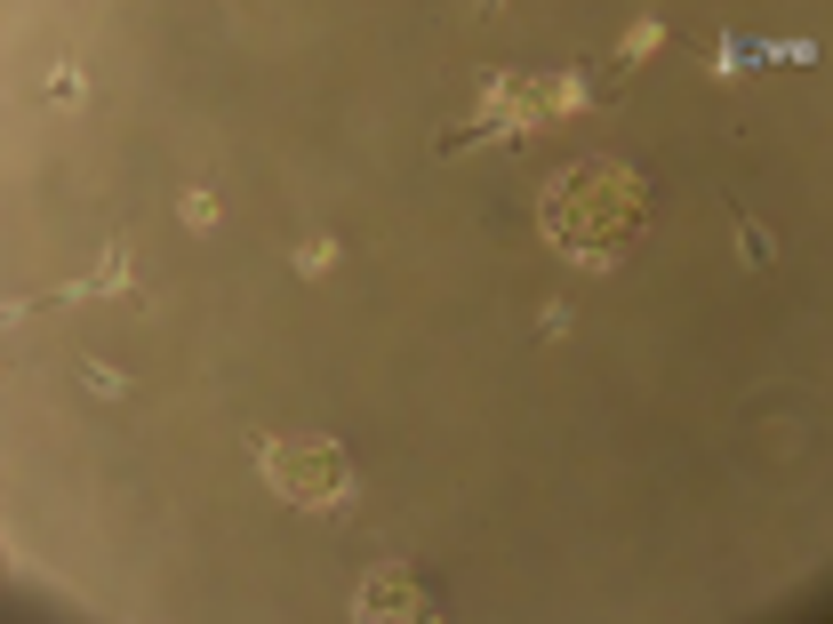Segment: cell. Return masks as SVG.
Instances as JSON below:
<instances>
[{"mask_svg":"<svg viewBox=\"0 0 833 624\" xmlns=\"http://www.w3.org/2000/svg\"><path fill=\"white\" fill-rule=\"evenodd\" d=\"M353 616L361 624H417V616H433V593L417 584V569H369L353 584Z\"/></svg>","mask_w":833,"mask_h":624,"instance_id":"cell-3","label":"cell"},{"mask_svg":"<svg viewBox=\"0 0 833 624\" xmlns=\"http://www.w3.org/2000/svg\"><path fill=\"white\" fill-rule=\"evenodd\" d=\"M81 385H88L96 401H121V393H128V376H121L113 361H88V368H81Z\"/></svg>","mask_w":833,"mask_h":624,"instance_id":"cell-6","label":"cell"},{"mask_svg":"<svg viewBox=\"0 0 833 624\" xmlns=\"http://www.w3.org/2000/svg\"><path fill=\"white\" fill-rule=\"evenodd\" d=\"M657 41H665V24H642V32H633V41H625V56H617V81H625V73H633V64H642Z\"/></svg>","mask_w":833,"mask_h":624,"instance_id":"cell-7","label":"cell"},{"mask_svg":"<svg viewBox=\"0 0 833 624\" xmlns=\"http://www.w3.org/2000/svg\"><path fill=\"white\" fill-rule=\"evenodd\" d=\"M642 217H649V200H642V177H633L625 160H577V168H561L545 185V200H538L545 240L585 272L625 264V249L642 240Z\"/></svg>","mask_w":833,"mask_h":624,"instance_id":"cell-1","label":"cell"},{"mask_svg":"<svg viewBox=\"0 0 833 624\" xmlns=\"http://www.w3.org/2000/svg\"><path fill=\"white\" fill-rule=\"evenodd\" d=\"M738 257H746V264H778V240H770V225L738 217Z\"/></svg>","mask_w":833,"mask_h":624,"instance_id":"cell-5","label":"cell"},{"mask_svg":"<svg viewBox=\"0 0 833 624\" xmlns=\"http://www.w3.org/2000/svg\"><path fill=\"white\" fill-rule=\"evenodd\" d=\"M257 472H264V489L289 497L296 512H345L361 497V472H353V457L329 433H296V440L264 433L257 440Z\"/></svg>","mask_w":833,"mask_h":624,"instance_id":"cell-2","label":"cell"},{"mask_svg":"<svg viewBox=\"0 0 833 624\" xmlns=\"http://www.w3.org/2000/svg\"><path fill=\"white\" fill-rule=\"evenodd\" d=\"M538 336H570V304H545L538 312Z\"/></svg>","mask_w":833,"mask_h":624,"instance_id":"cell-9","label":"cell"},{"mask_svg":"<svg viewBox=\"0 0 833 624\" xmlns=\"http://www.w3.org/2000/svg\"><path fill=\"white\" fill-rule=\"evenodd\" d=\"M337 257H345V240H329V232H313L305 249H296V272H305V281H321V272L337 264Z\"/></svg>","mask_w":833,"mask_h":624,"instance_id":"cell-4","label":"cell"},{"mask_svg":"<svg viewBox=\"0 0 833 624\" xmlns=\"http://www.w3.org/2000/svg\"><path fill=\"white\" fill-rule=\"evenodd\" d=\"M177 217H185L192 232H209V225H217V193H185V200H177Z\"/></svg>","mask_w":833,"mask_h":624,"instance_id":"cell-8","label":"cell"}]
</instances>
